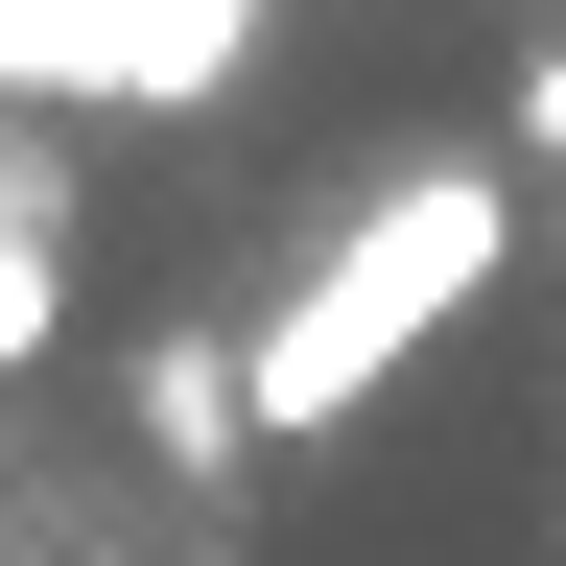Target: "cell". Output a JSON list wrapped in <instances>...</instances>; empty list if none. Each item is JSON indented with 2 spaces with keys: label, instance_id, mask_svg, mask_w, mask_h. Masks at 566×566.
<instances>
[{
  "label": "cell",
  "instance_id": "5",
  "mask_svg": "<svg viewBox=\"0 0 566 566\" xmlns=\"http://www.w3.org/2000/svg\"><path fill=\"white\" fill-rule=\"evenodd\" d=\"M237 48H260V0H142V71H118V118H189V95H237Z\"/></svg>",
  "mask_w": 566,
  "mask_h": 566
},
{
  "label": "cell",
  "instance_id": "1",
  "mask_svg": "<svg viewBox=\"0 0 566 566\" xmlns=\"http://www.w3.org/2000/svg\"><path fill=\"white\" fill-rule=\"evenodd\" d=\"M495 260H520V166H378V189L331 212V260H307V283L237 331V354H260V449L354 424V401H378L401 354H424V331L495 283Z\"/></svg>",
  "mask_w": 566,
  "mask_h": 566
},
{
  "label": "cell",
  "instance_id": "4",
  "mask_svg": "<svg viewBox=\"0 0 566 566\" xmlns=\"http://www.w3.org/2000/svg\"><path fill=\"white\" fill-rule=\"evenodd\" d=\"M118 71H142V0H0V95H95L118 118Z\"/></svg>",
  "mask_w": 566,
  "mask_h": 566
},
{
  "label": "cell",
  "instance_id": "6",
  "mask_svg": "<svg viewBox=\"0 0 566 566\" xmlns=\"http://www.w3.org/2000/svg\"><path fill=\"white\" fill-rule=\"evenodd\" d=\"M520 166H566V48H543V71H520Z\"/></svg>",
  "mask_w": 566,
  "mask_h": 566
},
{
  "label": "cell",
  "instance_id": "3",
  "mask_svg": "<svg viewBox=\"0 0 566 566\" xmlns=\"http://www.w3.org/2000/svg\"><path fill=\"white\" fill-rule=\"evenodd\" d=\"M71 331V237H48V142H24V95H0V378Z\"/></svg>",
  "mask_w": 566,
  "mask_h": 566
},
{
  "label": "cell",
  "instance_id": "2",
  "mask_svg": "<svg viewBox=\"0 0 566 566\" xmlns=\"http://www.w3.org/2000/svg\"><path fill=\"white\" fill-rule=\"evenodd\" d=\"M118 401H142V449H166V472H237V449H260V354H212V331H142Z\"/></svg>",
  "mask_w": 566,
  "mask_h": 566
}]
</instances>
